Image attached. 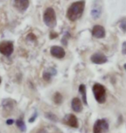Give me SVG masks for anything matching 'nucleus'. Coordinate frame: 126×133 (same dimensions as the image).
<instances>
[{"mask_svg":"<svg viewBox=\"0 0 126 133\" xmlns=\"http://www.w3.org/2000/svg\"><path fill=\"white\" fill-rule=\"evenodd\" d=\"M16 124H17V126L21 130V131H25L26 125H25L24 122H23V120H21V119H18V120H17V122H16Z\"/></svg>","mask_w":126,"mask_h":133,"instance_id":"obj_16","label":"nucleus"},{"mask_svg":"<svg viewBox=\"0 0 126 133\" xmlns=\"http://www.w3.org/2000/svg\"><path fill=\"white\" fill-rule=\"evenodd\" d=\"M50 54L52 56L57 58V59H62L66 55V52L63 48L60 46H53L50 49Z\"/></svg>","mask_w":126,"mask_h":133,"instance_id":"obj_10","label":"nucleus"},{"mask_svg":"<svg viewBox=\"0 0 126 133\" xmlns=\"http://www.w3.org/2000/svg\"><path fill=\"white\" fill-rule=\"evenodd\" d=\"M92 92L96 101L100 104H104L106 100V90L103 85L96 83L92 87Z\"/></svg>","mask_w":126,"mask_h":133,"instance_id":"obj_3","label":"nucleus"},{"mask_svg":"<svg viewBox=\"0 0 126 133\" xmlns=\"http://www.w3.org/2000/svg\"><path fill=\"white\" fill-rule=\"evenodd\" d=\"M79 92L82 96V101L85 105H87V87L84 84H81L79 87Z\"/></svg>","mask_w":126,"mask_h":133,"instance_id":"obj_14","label":"nucleus"},{"mask_svg":"<svg viewBox=\"0 0 126 133\" xmlns=\"http://www.w3.org/2000/svg\"><path fill=\"white\" fill-rule=\"evenodd\" d=\"M102 14V5L100 4V1H95L94 4L92 5V10H91V16L93 19H98L100 17Z\"/></svg>","mask_w":126,"mask_h":133,"instance_id":"obj_8","label":"nucleus"},{"mask_svg":"<svg viewBox=\"0 0 126 133\" xmlns=\"http://www.w3.org/2000/svg\"><path fill=\"white\" fill-rule=\"evenodd\" d=\"M13 5L18 11L24 12L29 8V0H13Z\"/></svg>","mask_w":126,"mask_h":133,"instance_id":"obj_9","label":"nucleus"},{"mask_svg":"<svg viewBox=\"0 0 126 133\" xmlns=\"http://www.w3.org/2000/svg\"><path fill=\"white\" fill-rule=\"evenodd\" d=\"M45 117L48 118V119H49V120L51 121H55V122H57L58 121V118L56 117L55 114L54 113H51V112H48L45 114Z\"/></svg>","mask_w":126,"mask_h":133,"instance_id":"obj_17","label":"nucleus"},{"mask_svg":"<svg viewBox=\"0 0 126 133\" xmlns=\"http://www.w3.org/2000/svg\"><path fill=\"white\" fill-rule=\"evenodd\" d=\"M64 123H65L67 125L72 127V128H78L79 127V122H78V118H76L75 115H73V114H68V115L65 116V118L63 119Z\"/></svg>","mask_w":126,"mask_h":133,"instance_id":"obj_7","label":"nucleus"},{"mask_svg":"<svg viewBox=\"0 0 126 133\" xmlns=\"http://www.w3.org/2000/svg\"><path fill=\"white\" fill-rule=\"evenodd\" d=\"M36 114L35 116L32 117L31 118H29V122H30V123H32V122H33V121L35 120V119H36Z\"/></svg>","mask_w":126,"mask_h":133,"instance_id":"obj_22","label":"nucleus"},{"mask_svg":"<svg viewBox=\"0 0 126 133\" xmlns=\"http://www.w3.org/2000/svg\"><path fill=\"white\" fill-rule=\"evenodd\" d=\"M14 50V44L12 42L4 41L0 43V53L5 56H10L11 55Z\"/></svg>","mask_w":126,"mask_h":133,"instance_id":"obj_5","label":"nucleus"},{"mask_svg":"<svg viewBox=\"0 0 126 133\" xmlns=\"http://www.w3.org/2000/svg\"><path fill=\"white\" fill-rule=\"evenodd\" d=\"M119 27L123 30V32L126 33V17L122 18L119 23Z\"/></svg>","mask_w":126,"mask_h":133,"instance_id":"obj_18","label":"nucleus"},{"mask_svg":"<svg viewBox=\"0 0 126 133\" xmlns=\"http://www.w3.org/2000/svg\"><path fill=\"white\" fill-rule=\"evenodd\" d=\"M122 53L124 55H126V42H123V45H122Z\"/></svg>","mask_w":126,"mask_h":133,"instance_id":"obj_19","label":"nucleus"},{"mask_svg":"<svg viewBox=\"0 0 126 133\" xmlns=\"http://www.w3.org/2000/svg\"><path fill=\"white\" fill-rule=\"evenodd\" d=\"M53 99H54V102H55L56 105H60V104L62 103V101H63L62 94H60V92H55L53 97Z\"/></svg>","mask_w":126,"mask_h":133,"instance_id":"obj_15","label":"nucleus"},{"mask_svg":"<svg viewBox=\"0 0 126 133\" xmlns=\"http://www.w3.org/2000/svg\"><path fill=\"white\" fill-rule=\"evenodd\" d=\"M72 109L75 111V112H80L83 109L82 106V101L80 100L79 98H74L72 100Z\"/></svg>","mask_w":126,"mask_h":133,"instance_id":"obj_12","label":"nucleus"},{"mask_svg":"<svg viewBox=\"0 0 126 133\" xmlns=\"http://www.w3.org/2000/svg\"><path fill=\"white\" fill-rule=\"evenodd\" d=\"M124 69H125V70H126V63H125V64L124 65Z\"/></svg>","mask_w":126,"mask_h":133,"instance_id":"obj_23","label":"nucleus"},{"mask_svg":"<svg viewBox=\"0 0 126 133\" xmlns=\"http://www.w3.org/2000/svg\"><path fill=\"white\" fill-rule=\"evenodd\" d=\"M107 57L104 55V54H102V53H100V52H97V53H94L92 56H91V62L92 63H94V64H104V63L107 62Z\"/></svg>","mask_w":126,"mask_h":133,"instance_id":"obj_6","label":"nucleus"},{"mask_svg":"<svg viewBox=\"0 0 126 133\" xmlns=\"http://www.w3.org/2000/svg\"><path fill=\"white\" fill-rule=\"evenodd\" d=\"M85 6V0H79V1L73 3L70 6L68 7L67 10V18L70 20L71 22H74L79 19L83 15Z\"/></svg>","mask_w":126,"mask_h":133,"instance_id":"obj_1","label":"nucleus"},{"mask_svg":"<svg viewBox=\"0 0 126 133\" xmlns=\"http://www.w3.org/2000/svg\"><path fill=\"white\" fill-rule=\"evenodd\" d=\"M13 123H14V120H13V119H8V120L6 121V124H9V125H10V124H13Z\"/></svg>","mask_w":126,"mask_h":133,"instance_id":"obj_21","label":"nucleus"},{"mask_svg":"<svg viewBox=\"0 0 126 133\" xmlns=\"http://www.w3.org/2000/svg\"><path fill=\"white\" fill-rule=\"evenodd\" d=\"M1 81H1V77H0V84H1Z\"/></svg>","mask_w":126,"mask_h":133,"instance_id":"obj_24","label":"nucleus"},{"mask_svg":"<svg viewBox=\"0 0 126 133\" xmlns=\"http://www.w3.org/2000/svg\"><path fill=\"white\" fill-rule=\"evenodd\" d=\"M55 74H56V70H55V69L53 68H50L48 69V70L43 72L42 77H43V79L46 81H50L51 79H52V77L54 75H55Z\"/></svg>","mask_w":126,"mask_h":133,"instance_id":"obj_13","label":"nucleus"},{"mask_svg":"<svg viewBox=\"0 0 126 133\" xmlns=\"http://www.w3.org/2000/svg\"><path fill=\"white\" fill-rule=\"evenodd\" d=\"M109 124L106 119H98L93 125V133H104L108 131Z\"/></svg>","mask_w":126,"mask_h":133,"instance_id":"obj_4","label":"nucleus"},{"mask_svg":"<svg viewBox=\"0 0 126 133\" xmlns=\"http://www.w3.org/2000/svg\"><path fill=\"white\" fill-rule=\"evenodd\" d=\"M43 22L49 28H55L56 26V15L52 7H48L43 13Z\"/></svg>","mask_w":126,"mask_h":133,"instance_id":"obj_2","label":"nucleus"},{"mask_svg":"<svg viewBox=\"0 0 126 133\" xmlns=\"http://www.w3.org/2000/svg\"><path fill=\"white\" fill-rule=\"evenodd\" d=\"M57 36H58V35L56 34V33L51 32V34H50V38H51V39H53V38H55V37H57Z\"/></svg>","mask_w":126,"mask_h":133,"instance_id":"obj_20","label":"nucleus"},{"mask_svg":"<svg viewBox=\"0 0 126 133\" xmlns=\"http://www.w3.org/2000/svg\"><path fill=\"white\" fill-rule=\"evenodd\" d=\"M92 35L95 38H98V39L104 38V37L105 36V30H104V28L101 25H94L92 30Z\"/></svg>","mask_w":126,"mask_h":133,"instance_id":"obj_11","label":"nucleus"}]
</instances>
